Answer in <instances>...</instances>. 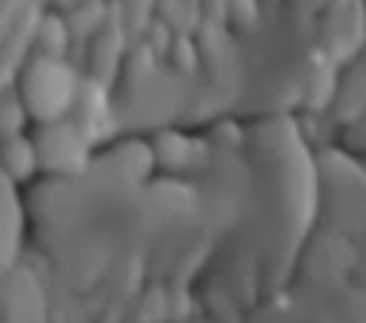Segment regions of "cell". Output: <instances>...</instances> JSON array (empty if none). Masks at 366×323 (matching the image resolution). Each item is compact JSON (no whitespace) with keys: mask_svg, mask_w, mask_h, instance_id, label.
I'll return each mask as SVG.
<instances>
[{"mask_svg":"<svg viewBox=\"0 0 366 323\" xmlns=\"http://www.w3.org/2000/svg\"><path fill=\"white\" fill-rule=\"evenodd\" d=\"M31 114L17 91L14 83H6V91H3V137L9 134H23L26 126H29Z\"/></svg>","mask_w":366,"mask_h":323,"instance_id":"obj_7","label":"cell"},{"mask_svg":"<svg viewBox=\"0 0 366 323\" xmlns=\"http://www.w3.org/2000/svg\"><path fill=\"white\" fill-rule=\"evenodd\" d=\"M26 194L17 189L14 180L6 177V212H3V243H6V254H3V269L20 263L26 257Z\"/></svg>","mask_w":366,"mask_h":323,"instance_id":"obj_5","label":"cell"},{"mask_svg":"<svg viewBox=\"0 0 366 323\" xmlns=\"http://www.w3.org/2000/svg\"><path fill=\"white\" fill-rule=\"evenodd\" d=\"M31 137L40 157V174L46 177L83 174L94 160V146L71 117L54 120V123H37Z\"/></svg>","mask_w":366,"mask_h":323,"instance_id":"obj_3","label":"cell"},{"mask_svg":"<svg viewBox=\"0 0 366 323\" xmlns=\"http://www.w3.org/2000/svg\"><path fill=\"white\" fill-rule=\"evenodd\" d=\"M3 166L6 177L14 180L17 186H26L34 174H40V157L31 134H9L3 137Z\"/></svg>","mask_w":366,"mask_h":323,"instance_id":"obj_6","label":"cell"},{"mask_svg":"<svg viewBox=\"0 0 366 323\" xmlns=\"http://www.w3.org/2000/svg\"><path fill=\"white\" fill-rule=\"evenodd\" d=\"M189 323H192V320H189ZM203 323H217V320H212V317H209V320H206V317H203Z\"/></svg>","mask_w":366,"mask_h":323,"instance_id":"obj_8","label":"cell"},{"mask_svg":"<svg viewBox=\"0 0 366 323\" xmlns=\"http://www.w3.org/2000/svg\"><path fill=\"white\" fill-rule=\"evenodd\" d=\"M83 77L86 74L69 57L31 51L11 83L17 86L34 123H54L71 117L83 89Z\"/></svg>","mask_w":366,"mask_h":323,"instance_id":"obj_2","label":"cell"},{"mask_svg":"<svg viewBox=\"0 0 366 323\" xmlns=\"http://www.w3.org/2000/svg\"><path fill=\"white\" fill-rule=\"evenodd\" d=\"M317 46L337 66L366 49V0H326L317 20Z\"/></svg>","mask_w":366,"mask_h":323,"instance_id":"obj_4","label":"cell"},{"mask_svg":"<svg viewBox=\"0 0 366 323\" xmlns=\"http://www.w3.org/2000/svg\"><path fill=\"white\" fill-rule=\"evenodd\" d=\"M320 220L346 234L357 254L355 277L366 283V157L343 146H320Z\"/></svg>","mask_w":366,"mask_h":323,"instance_id":"obj_1","label":"cell"}]
</instances>
